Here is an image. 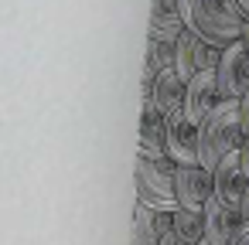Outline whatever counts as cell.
<instances>
[{
  "label": "cell",
  "mask_w": 249,
  "mask_h": 245,
  "mask_svg": "<svg viewBox=\"0 0 249 245\" xmlns=\"http://www.w3.org/2000/svg\"><path fill=\"white\" fill-rule=\"evenodd\" d=\"M181 14L188 31H195L212 48H232L246 38L249 24L239 11V0H181Z\"/></svg>",
  "instance_id": "obj_1"
},
{
  "label": "cell",
  "mask_w": 249,
  "mask_h": 245,
  "mask_svg": "<svg viewBox=\"0 0 249 245\" xmlns=\"http://www.w3.org/2000/svg\"><path fill=\"white\" fill-rule=\"evenodd\" d=\"M246 133L239 116V99H222L201 123H198V163L215 170L225 157L239 153Z\"/></svg>",
  "instance_id": "obj_2"
},
{
  "label": "cell",
  "mask_w": 249,
  "mask_h": 245,
  "mask_svg": "<svg viewBox=\"0 0 249 245\" xmlns=\"http://www.w3.org/2000/svg\"><path fill=\"white\" fill-rule=\"evenodd\" d=\"M178 160L174 157H140L133 163V194L140 204L154 208V211H178V194H174V180H178Z\"/></svg>",
  "instance_id": "obj_3"
},
{
  "label": "cell",
  "mask_w": 249,
  "mask_h": 245,
  "mask_svg": "<svg viewBox=\"0 0 249 245\" xmlns=\"http://www.w3.org/2000/svg\"><path fill=\"white\" fill-rule=\"evenodd\" d=\"M178 75L184 79V82H191L195 75H201V72H215L218 65H222V48H212L208 41H201L195 31H184L181 38H178Z\"/></svg>",
  "instance_id": "obj_4"
},
{
  "label": "cell",
  "mask_w": 249,
  "mask_h": 245,
  "mask_svg": "<svg viewBox=\"0 0 249 245\" xmlns=\"http://www.w3.org/2000/svg\"><path fill=\"white\" fill-rule=\"evenodd\" d=\"M174 194H178L181 208L205 211V204L215 197V170H208L201 163H181L178 180H174Z\"/></svg>",
  "instance_id": "obj_5"
},
{
  "label": "cell",
  "mask_w": 249,
  "mask_h": 245,
  "mask_svg": "<svg viewBox=\"0 0 249 245\" xmlns=\"http://www.w3.org/2000/svg\"><path fill=\"white\" fill-rule=\"evenodd\" d=\"M218 85H222V99H242L249 92V41L246 38L222 51Z\"/></svg>",
  "instance_id": "obj_6"
},
{
  "label": "cell",
  "mask_w": 249,
  "mask_h": 245,
  "mask_svg": "<svg viewBox=\"0 0 249 245\" xmlns=\"http://www.w3.org/2000/svg\"><path fill=\"white\" fill-rule=\"evenodd\" d=\"M246 228V218H242V208L235 204H225L218 197H212L205 204V238L215 242V245H232Z\"/></svg>",
  "instance_id": "obj_7"
},
{
  "label": "cell",
  "mask_w": 249,
  "mask_h": 245,
  "mask_svg": "<svg viewBox=\"0 0 249 245\" xmlns=\"http://www.w3.org/2000/svg\"><path fill=\"white\" fill-rule=\"evenodd\" d=\"M167 153L178 163H198V123L184 109L167 116Z\"/></svg>",
  "instance_id": "obj_8"
},
{
  "label": "cell",
  "mask_w": 249,
  "mask_h": 245,
  "mask_svg": "<svg viewBox=\"0 0 249 245\" xmlns=\"http://www.w3.org/2000/svg\"><path fill=\"white\" fill-rule=\"evenodd\" d=\"M222 102V85H218V68L215 72H201L188 82V99H184V113L201 123L215 106Z\"/></svg>",
  "instance_id": "obj_9"
},
{
  "label": "cell",
  "mask_w": 249,
  "mask_h": 245,
  "mask_svg": "<svg viewBox=\"0 0 249 245\" xmlns=\"http://www.w3.org/2000/svg\"><path fill=\"white\" fill-rule=\"evenodd\" d=\"M246 187H249V174H246V167H242L239 153L225 157V160L215 167V197H218V201H225V204L242 208Z\"/></svg>",
  "instance_id": "obj_10"
},
{
  "label": "cell",
  "mask_w": 249,
  "mask_h": 245,
  "mask_svg": "<svg viewBox=\"0 0 249 245\" xmlns=\"http://www.w3.org/2000/svg\"><path fill=\"white\" fill-rule=\"evenodd\" d=\"M188 31L184 14H181V0H154L150 4V38L178 45V38Z\"/></svg>",
  "instance_id": "obj_11"
},
{
  "label": "cell",
  "mask_w": 249,
  "mask_h": 245,
  "mask_svg": "<svg viewBox=\"0 0 249 245\" xmlns=\"http://www.w3.org/2000/svg\"><path fill=\"white\" fill-rule=\"evenodd\" d=\"M137 153L140 157H171L167 153V116L157 113L154 106H143V113H140Z\"/></svg>",
  "instance_id": "obj_12"
},
{
  "label": "cell",
  "mask_w": 249,
  "mask_h": 245,
  "mask_svg": "<svg viewBox=\"0 0 249 245\" xmlns=\"http://www.w3.org/2000/svg\"><path fill=\"white\" fill-rule=\"evenodd\" d=\"M184 99H188V82L178 75V68H167L154 79V92H150V106L164 116H174L184 109Z\"/></svg>",
  "instance_id": "obj_13"
},
{
  "label": "cell",
  "mask_w": 249,
  "mask_h": 245,
  "mask_svg": "<svg viewBox=\"0 0 249 245\" xmlns=\"http://www.w3.org/2000/svg\"><path fill=\"white\" fill-rule=\"evenodd\" d=\"M130 245H160L157 238V211L140 204L133 208V221H130Z\"/></svg>",
  "instance_id": "obj_14"
},
{
  "label": "cell",
  "mask_w": 249,
  "mask_h": 245,
  "mask_svg": "<svg viewBox=\"0 0 249 245\" xmlns=\"http://www.w3.org/2000/svg\"><path fill=\"white\" fill-rule=\"evenodd\" d=\"M174 225H178V242L181 245H201L205 242V211L178 208L174 211Z\"/></svg>",
  "instance_id": "obj_15"
},
{
  "label": "cell",
  "mask_w": 249,
  "mask_h": 245,
  "mask_svg": "<svg viewBox=\"0 0 249 245\" xmlns=\"http://www.w3.org/2000/svg\"><path fill=\"white\" fill-rule=\"evenodd\" d=\"M147 62H154L157 65V72H167V68H174L178 65V48L174 45H167V41H147Z\"/></svg>",
  "instance_id": "obj_16"
},
{
  "label": "cell",
  "mask_w": 249,
  "mask_h": 245,
  "mask_svg": "<svg viewBox=\"0 0 249 245\" xmlns=\"http://www.w3.org/2000/svg\"><path fill=\"white\" fill-rule=\"evenodd\" d=\"M157 238H160V245H181V242H178L174 211H157Z\"/></svg>",
  "instance_id": "obj_17"
},
{
  "label": "cell",
  "mask_w": 249,
  "mask_h": 245,
  "mask_svg": "<svg viewBox=\"0 0 249 245\" xmlns=\"http://www.w3.org/2000/svg\"><path fill=\"white\" fill-rule=\"evenodd\" d=\"M239 116H242V133L249 136V92L239 99Z\"/></svg>",
  "instance_id": "obj_18"
},
{
  "label": "cell",
  "mask_w": 249,
  "mask_h": 245,
  "mask_svg": "<svg viewBox=\"0 0 249 245\" xmlns=\"http://www.w3.org/2000/svg\"><path fill=\"white\" fill-rule=\"evenodd\" d=\"M239 160H242V167H246V174H249V136H246L242 147H239Z\"/></svg>",
  "instance_id": "obj_19"
},
{
  "label": "cell",
  "mask_w": 249,
  "mask_h": 245,
  "mask_svg": "<svg viewBox=\"0 0 249 245\" xmlns=\"http://www.w3.org/2000/svg\"><path fill=\"white\" fill-rule=\"evenodd\" d=\"M232 245H249V225H246V228H242V235H239V238H235V242H232Z\"/></svg>",
  "instance_id": "obj_20"
},
{
  "label": "cell",
  "mask_w": 249,
  "mask_h": 245,
  "mask_svg": "<svg viewBox=\"0 0 249 245\" xmlns=\"http://www.w3.org/2000/svg\"><path fill=\"white\" fill-rule=\"evenodd\" d=\"M242 218H246V225H249V187H246V197H242Z\"/></svg>",
  "instance_id": "obj_21"
},
{
  "label": "cell",
  "mask_w": 249,
  "mask_h": 245,
  "mask_svg": "<svg viewBox=\"0 0 249 245\" xmlns=\"http://www.w3.org/2000/svg\"><path fill=\"white\" fill-rule=\"evenodd\" d=\"M239 11H242V17H246V24H249V0H239Z\"/></svg>",
  "instance_id": "obj_22"
},
{
  "label": "cell",
  "mask_w": 249,
  "mask_h": 245,
  "mask_svg": "<svg viewBox=\"0 0 249 245\" xmlns=\"http://www.w3.org/2000/svg\"><path fill=\"white\" fill-rule=\"evenodd\" d=\"M201 245H215V242H208V238H205V242H201Z\"/></svg>",
  "instance_id": "obj_23"
},
{
  "label": "cell",
  "mask_w": 249,
  "mask_h": 245,
  "mask_svg": "<svg viewBox=\"0 0 249 245\" xmlns=\"http://www.w3.org/2000/svg\"><path fill=\"white\" fill-rule=\"evenodd\" d=\"M246 41H249V31H246Z\"/></svg>",
  "instance_id": "obj_24"
}]
</instances>
